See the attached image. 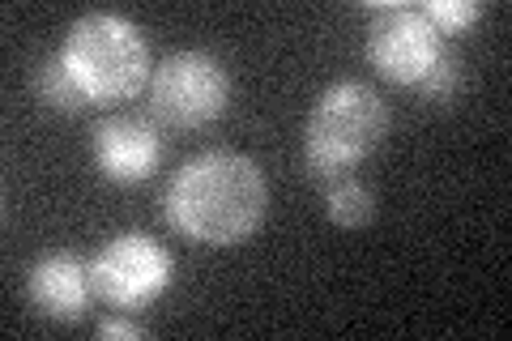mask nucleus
I'll return each mask as SVG.
<instances>
[{
    "instance_id": "nucleus-9",
    "label": "nucleus",
    "mask_w": 512,
    "mask_h": 341,
    "mask_svg": "<svg viewBox=\"0 0 512 341\" xmlns=\"http://www.w3.org/2000/svg\"><path fill=\"white\" fill-rule=\"evenodd\" d=\"M325 218L342 231H359L376 218V192L359 175H338L325 184Z\"/></svg>"
},
{
    "instance_id": "nucleus-7",
    "label": "nucleus",
    "mask_w": 512,
    "mask_h": 341,
    "mask_svg": "<svg viewBox=\"0 0 512 341\" xmlns=\"http://www.w3.org/2000/svg\"><path fill=\"white\" fill-rule=\"evenodd\" d=\"M90 158L94 171L103 175L107 184H146L150 175L163 162V133L150 116H137V111H116V116H103L90 133Z\"/></svg>"
},
{
    "instance_id": "nucleus-8",
    "label": "nucleus",
    "mask_w": 512,
    "mask_h": 341,
    "mask_svg": "<svg viewBox=\"0 0 512 341\" xmlns=\"http://www.w3.org/2000/svg\"><path fill=\"white\" fill-rule=\"evenodd\" d=\"M26 299L30 307L52 324H82L94 303L90 261H82L69 248L43 252L26 273Z\"/></svg>"
},
{
    "instance_id": "nucleus-5",
    "label": "nucleus",
    "mask_w": 512,
    "mask_h": 341,
    "mask_svg": "<svg viewBox=\"0 0 512 341\" xmlns=\"http://www.w3.org/2000/svg\"><path fill=\"white\" fill-rule=\"evenodd\" d=\"M231 103V73L214 52L180 47L154 64L150 111L171 128H205Z\"/></svg>"
},
{
    "instance_id": "nucleus-4",
    "label": "nucleus",
    "mask_w": 512,
    "mask_h": 341,
    "mask_svg": "<svg viewBox=\"0 0 512 341\" xmlns=\"http://www.w3.org/2000/svg\"><path fill=\"white\" fill-rule=\"evenodd\" d=\"M363 13H367L363 56L393 86L419 90L427 73L448 56V39L427 22V13L419 5L376 0V5H363Z\"/></svg>"
},
{
    "instance_id": "nucleus-1",
    "label": "nucleus",
    "mask_w": 512,
    "mask_h": 341,
    "mask_svg": "<svg viewBox=\"0 0 512 341\" xmlns=\"http://www.w3.org/2000/svg\"><path fill=\"white\" fill-rule=\"evenodd\" d=\"M269 209V180L261 162L239 150H205L171 175L163 192V218L175 235L201 248H235Z\"/></svg>"
},
{
    "instance_id": "nucleus-6",
    "label": "nucleus",
    "mask_w": 512,
    "mask_h": 341,
    "mask_svg": "<svg viewBox=\"0 0 512 341\" xmlns=\"http://www.w3.org/2000/svg\"><path fill=\"white\" fill-rule=\"evenodd\" d=\"M175 278V256L146 231H120L90 256L94 299L111 312H146L167 295Z\"/></svg>"
},
{
    "instance_id": "nucleus-12",
    "label": "nucleus",
    "mask_w": 512,
    "mask_h": 341,
    "mask_svg": "<svg viewBox=\"0 0 512 341\" xmlns=\"http://www.w3.org/2000/svg\"><path fill=\"white\" fill-rule=\"evenodd\" d=\"M457 86H461V56L448 47V56L436 64V69L427 73V81L414 94H419L423 103H448L457 94Z\"/></svg>"
},
{
    "instance_id": "nucleus-11",
    "label": "nucleus",
    "mask_w": 512,
    "mask_h": 341,
    "mask_svg": "<svg viewBox=\"0 0 512 341\" xmlns=\"http://www.w3.org/2000/svg\"><path fill=\"white\" fill-rule=\"evenodd\" d=\"M427 13V22L440 30V35H466V30L483 18V5L478 0H423L419 5Z\"/></svg>"
},
{
    "instance_id": "nucleus-10",
    "label": "nucleus",
    "mask_w": 512,
    "mask_h": 341,
    "mask_svg": "<svg viewBox=\"0 0 512 341\" xmlns=\"http://www.w3.org/2000/svg\"><path fill=\"white\" fill-rule=\"evenodd\" d=\"M35 90H39V99L52 107V111H64V116H77V111H86L90 99L82 94V86L69 77V69L60 64V56L52 52L43 64H39V73H35Z\"/></svg>"
},
{
    "instance_id": "nucleus-13",
    "label": "nucleus",
    "mask_w": 512,
    "mask_h": 341,
    "mask_svg": "<svg viewBox=\"0 0 512 341\" xmlns=\"http://www.w3.org/2000/svg\"><path fill=\"white\" fill-rule=\"evenodd\" d=\"M94 333H99V337H120V341H137V337H146V329H141L137 320H128V312L99 316V324H94Z\"/></svg>"
},
{
    "instance_id": "nucleus-2",
    "label": "nucleus",
    "mask_w": 512,
    "mask_h": 341,
    "mask_svg": "<svg viewBox=\"0 0 512 341\" xmlns=\"http://www.w3.org/2000/svg\"><path fill=\"white\" fill-rule=\"evenodd\" d=\"M389 103L359 77H338L316 94L303 124V167L312 180L329 184L372 158L389 137Z\"/></svg>"
},
{
    "instance_id": "nucleus-3",
    "label": "nucleus",
    "mask_w": 512,
    "mask_h": 341,
    "mask_svg": "<svg viewBox=\"0 0 512 341\" xmlns=\"http://www.w3.org/2000/svg\"><path fill=\"white\" fill-rule=\"evenodd\" d=\"M56 56L69 69V77L82 86L90 107L133 99V94L150 90V77H154L141 26L111 9L82 13V18L64 30Z\"/></svg>"
}]
</instances>
